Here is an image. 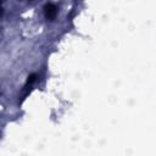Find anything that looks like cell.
<instances>
[{
	"mask_svg": "<svg viewBox=\"0 0 156 156\" xmlns=\"http://www.w3.org/2000/svg\"><path fill=\"white\" fill-rule=\"evenodd\" d=\"M57 13V7L54 4H46L44 6V15L46 20H54Z\"/></svg>",
	"mask_w": 156,
	"mask_h": 156,
	"instance_id": "1",
	"label": "cell"
}]
</instances>
